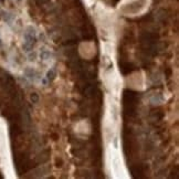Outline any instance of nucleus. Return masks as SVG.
Returning <instances> with one entry per match:
<instances>
[{"instance_id":"f257e3e1","label":"nucleus","mask_w":179,"mask_h":179,"mask_svg":"<svg viewBox=\"0 0 179 179\" xmlns=\"http://www.w3.org/2000/svg\"><path fill=\"white\" fill-rule=\"evenodd\" d=\"M137 93L132 90H125L123 92V106H124V114L132 117L136 115V107H137Z\"/></svg>"},{"instance_id":"f03ea898","label":"nucleus","mask_w":179,"mask_h":179,"mask_svg":"<svg viewBox=\"0 0 179 179\" xmlns=\"http://www.w3.org/2000/svg\"><path fill=\"white\" fill-rule=\"evenodd\" d=\"M25 40L26 42L23 43V49L26 51H31L33 49V45L37 42V34H36V30L32 27H29L25 32Z\"/></svg>"},{"instance_id":"7ed1b4c3","label":"nucleus","mask_w":179,"mask_h":179,"mask_svg":"<svg viewBox=\"0 0 179 179\" xmlns=\"http://www.w3.org/2000/svg\"><path fill=\"white\" fill-rule=\"evenodd\" d=\"M132 176L134 178H144L145 177V169L142 165H133L129 167Z\"/></svg>"},{"instance_id":"20e7f679","label":"nucleus","mask_w":179,"mask_h":179,"mask_svg":"<svg viewBox=\"0 0 179 179\" xmlns=\"http://www.w3.org/2000/svg\"><path fill=\"white\" fill-rule=\"evenodd\" d=\"M120 70L124 75L132 73L133 71L135 70V66L133 65L132 63H129L128 61H121L120 62Z\"/></svg>"},{"instance_id":"39448f33","label":"nucleus","mask_w":179,"mask_h":179,"mask_svg":"<svg viewBox=\"0 0 179 179\" xmlns=\"http://www.w3.org/2000/svg\"><path fill=\"white\" fill-rule=\"evenodd\" d=\"M49 156H50V150L49 149H45V150H42L41 154H39V156L37 157V161L39 164H44V163H47L49 160Z\"/></svg>"},{"instance_id":"423d86ee","label":"nucleus","mask_w":179,"mask_h":179,"mask_svg":"<svg viewBox=\"0 0 179 179\" xmlns=\"http://www.w3.org/2000/svg\"><path fill=\"white\" fill-rule=\"evenodd\" d=\"M150 117H152V120L155 122L161 121L163 117H164V113H163V112H153V113L150 114Z\"/></svg>"},{"instance_id":"0eeeda50","label":"nucleus","mask_w":179,"mask_h":179,"mask_svg":"<svg viewBox=\"0 0 179 179\" xmlns=\"http://www.w3.org/2000/svg\"><path fill=\"white\" fill-rule=\"evenodd\" d=\"M25 74H26V77L31 81H33L36 79V72H34V70L32 69H26L25 70Z\"/></svg>"},{"instance_id":"6e6552de","label":"nucleus","mask_w":179,"mask_h":179,"mask_svg":"<svg viewBox=\"0 0 179 179\" xmlns=\"http://www.w3.org/2000/svg\"><path fill=\"white\" fill-rule=\"evenodd\" d=\"M55 77H56V73H55V70L54 69H51L48 71L47 73V79L49 81H53L55 79Z\"/></svg>"},{"instance_id":"1a4fd4ad","label":"nucleus","mask_w":179,"mask_h":179,"mask_svg":"<svg viewBox=\"0 0 179 179\" xmlns=\"http://www.w3.org/2000/svg\"><path fill=\"white\" fill-rule=\"evenodd\" d=\"M51 55V53H50V51H48V50H42L40 53V58L42 59V60H47V59H49V56Z\"/></svg>"},{"instance_id":"9d476101","label":"nucleus","mask_w":179,"mask_h":179,"mask_svg":"<svg viewBox=\"0 0 179 179\" xmlns=\"http://www.w3.org/2000/svg\"><path fill=\"white\" fill-rule=\"evenodd\" d=\"M30 99H31L32 103H38V101H39V95H38L37 93H31Z\"/></svg>"},{"instance_id":"9b49d317","label":"nucleus","mask_w":179,"mask_h":179,"mask_svg":"<svg viewBox=\"0 0 179 179\" xmlns=\"http://www.w3.org/2000/svg\"><path fill=\"white\" fill-rule=\"evenodd\" d=\"M56 167H62V160L61 159H56Z\"/></svg>"},{"instance_id":"f8f14e48","label":"nucleus","mask_w":179,"mask_h":179,"mask_svg":"<svg viewBox=\"0 0 179 179\" xmlns=\"http://www.w3.org/2000/svg\"><path fill=\"white\" fill-rule=\"evenodd\" d=\"M45 1H47V0H38L39 4H43V2H45Z\"/></svg>"},{"instance_id":"ddd939ff","label":"nucleus","mask_w":179,"mask_h":179,"mask_svg":"<svg viewBox=\"0 0 179 179\" xmlns=\"http://www.w3.org/2000/svg\"><path fill=\"white\" fill-rule=\"evenodd\" d=\"M1 47H2V41L0 40V48H1Z\"/></svg>"},{"instance_id":"4468645a","label":"nucleus","mask_w":179,"mask_h":179,"mask_svg":"<svg viewBox=\"0 0 179 179\" xmlns=\"http://www.w3.org/2000/svg\"><path fill=\"white\" fill-rule=\"evenodd\" d=\"M17 1H21V0H17Z\"/></svg>"}]
</instances>
